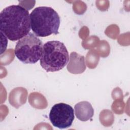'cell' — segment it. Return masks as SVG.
Returning <instances> with one entry per match:
<instances>
[{"label": "cell", "mask_w": 130, "mask_h": 130, "mask_svg": "<svg viewBox=\"0 0 130 130\" xmlns=\"http://www.w3.org/2000/svg\"><path fill=\"white\" fill-rule=\"evenodd\" d=\"M30 19L28 11L20 5H11L0 14V29L11 41L19 40L29 33Z\"/></svg>", "instance_id": "obj_1"}, {"label": "cell", "mask_w": 130, "mask_h": 130, "mask_svg": "<svg viewBox=\"0 0 130 130\" xmlns=\"http://www.w3.org/2000/svg\"><path fill=\"white\" fill-rule=\"evenodd\" d=\"M31 28L37 37H45L58 34L60 17L57 13L49 7H38L30 14Z\"/></svg>", "instance_id": "obj_2"}, {"label": "cell", "mask_w": 130, "mask_h": 130, "mask_svg": "<svg viewBox=\"0 0 130 130\" xmlns=\"http://www.w3.org/2000/svg\"><path fill=\"white\" fill-rule=\"evenodd\" d=\"M40 60L41 67L46 72H57L67 65L69 60V53L62 42L50 41L43 45Z\"/></svg>", "instance_id": "obj_3"}, {"label": "cell", "mask_w": 130, "mask_h": 130, "mask_svg": "<svg viewBox=\"0 0 130 130\" xmlns=\"http://www.w3.org/2000/svg\"><path fill=\"white\" fill-rule=\"evenodd\" d=\"M43 44L34 34L29 32L19 40L15 48V54L17 58L24 63H36L42 55Z\"/></svg>", "instance_id": "obj_4"}, {"label": "cell", "mask_w": 130, "mask_h": 130, "mask_svg": "<svg viewBox=\"0 0 130 130\" xmlns=\"http://www.w3.org/2000/svg\"><path fill=\"white\" fill-rule=\"evenodd\" d=\"M49 119L53 126L60 129L70 127L74 119L73 108L63 103L55 104L50 110Z\"/></svg>", "instance_id": "obj_5"}, {"label": "cell", "mask_w": 130, "mask_h": 130, "mask_svg": "<svg viewBox=\"0 0 130 130\" xmlns=\"http://www.w3.org/2000/svg\"><path fill=\"white\" fill-rule=\"evenodd\" d=\"M67 68L68 71L72 74H79L83 73L86 70L84 56L76 52H71Z\"/></svg>", "instance_id": "obj_6"}, {"label": "cell", "mask_w": 130, "mask_h": 130, "mask_svg": "<svg viewBox=\"0 0 130 130\" xmlns=\"http://www.w3.org/2000/svg\"><path fill=\"white\" fill-rule=\"evenodd\" d=\"M74 110L77 118L82 121L89 120L94 114V110L91 104L87 101L80 102L76 104Z\"/></svg>", "instance_id": "obj_7"}, {"label": "cell", "mask_w": 130, "mask_h": 130, "mask_svg": "<svg viewBox=\"0 0 130 130\" xmlns=\"http://www.w3.org/2000/svg\"><path fill=\"white\" fill-rule=\"evenodd\" d=\"M27 96V90L23 87H18L10 92L9 102L12 106L18 108L26 103Z\"/></svg>", "instance_id": "obj_8"}, {"label": "cell", "mask_w": 130, "mask_h": 130, "mask_svg": "<svg viewBox=\"0 0 130 130\" xmlns=\"http://www.w3.org/2000/svg\"><path fill=\"white\" fill-rule=\"evenodd\" d=\"M28 102L30 105L35 108L43 109L48 106L46 98L39 92H32L28 97Z\"/></svg>", "instance_id": "obj_9"}, {"label": "cell", "mask_w": 130, "mask_h": 130, "mask_svg": "<svg viewBox=\"0 0 130 130\" xmlns=\"http://www.w3.org/2000/svg\"><path fill=\"white\" fill-rule=\"evenodd\" d=\"M99 59V54L95 50L89 51L86 57V62L87 67L90 69L95 68L98 64Z\"/></svg>", "instance_id": "obj_10"}, {"label": "cell", "mask_w": 130, "mask_h": 130, "mask_svg": "<svg viewBox=\"0 0 130 130\" xmlns=\"http://www.w3.org/2000/svg\"><path fill=\"white\" fill-rule=\"evenodd\" d=\"M100 120L104 125L109 126L112 124L114 121V116L110 111L104 110L100 113Z\"/></svg>", "instance_id": "obj_11"}, {"label": "cell", "mask_w": 130, "mask_h": 130, "mask_svg": "<svg viewBox=\"0 0 130 130\" xmlns=\"http://www.w3.org/2000/svg\"><path fill=\"white\" fill-rule=\"evenodd\" d=\"M97 49L95 50L102 57H106L108 56L110 53V46L109 43L105 40H102L98 44Z\"/></svg>", "instance_id": "obj_12"}, {"label": "cell", "mask_w": 130, "mask_h": 130, "mask_svg": "<svg viewBox=\"0 0 130 130\" xmlns=\"http://www.w3.org/2000/svg\"><path fill=\"white\" fill-rule=\"evenodd\" d=\"M99 42L100 40L98 37L95 36H92L83 41L82 46L84 48L89 49L98 45Z\"/></svg>", "instance_id": "obj_13"}, {"label": "cell", "mask_w": 130, "mask_h": 130, "mask_svg": "<svg viewBox=\"0 0 130 130\" xmlns=\"http://www.w3.org/2000/svg\"><path fill=\"white\" fill-rule=\"evenodd\" d=\"M122 92H121L120 89L118 87H116V88H115L113 91H112V98L113 99L115 100L116 98H117V94L119 97H120V98H121V96L122 97Z\"/></svg>", "instance_id": "obj_14"}]
</instances>
